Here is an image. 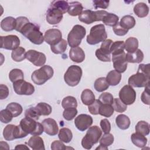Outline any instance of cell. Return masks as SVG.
Here are the masks:
<instances>
[{
    "label": "cell",
    "instance_id": "d590c367",
    "mask_svg": "<svg viewBox=\"0 0 150 150\" xmlns=\"http://www.w3.org/2000/svg\"><path fill=\"white\" fill-rule=\"evenodd\" d=\"M118 16L112 13H107L103 18V22L109 26L114 27L118 22Z\"/></svg>",
    "mask_w": 150,
    "mask_h": 150
},
{
    "label": "cell",
    "instance_id": "f907efd6",
    "mask_svg": "<svg viewBox=\"0 0 150 150\" xmlns=\"http://www.w3.org/2000/svg\"><path fill=\"white\" fill-rule=\"evenodd\" d=\"M102 104H112L113 102V96L110 93H102L98 97V99Z\"/></svg>",
    "mask_w": 150,
    "mask_h": 150
},
{
    "label": "cell",
    "instance_id": "d6986e66",
    "mask_svg": "<svg viewBox=\"0 0 150 150\" xmlns=\"http://www.w3.org/2000/svg\"><path fill=\"white\" fill-rule=\"evenodd\" d=\"M112 60L113 62V66L116 71L119 73H124L127 68V62L125 59V52L112 56Z\"/></svg>",
    "mask_w": 150,
    "mask_h": 150
},
{
    "label": "cell",
    "instance_id": "30bf717a",
    "mask_svg": "<svg viewBox=\"0 0 150 150\" xmlns=\"http://www.w3.org/2000/svg\"><path fill=\"white\" fill-rule=\"evenodd\" d=\"M13 87L15 92L18 95L29 96L32 95L35 91L34 86L23 79L13 83Z\"/></svg>",
    "mask_w": 150,
    "mask_h": 150
},
{
    "label": "cell",
    "instance_id": "f5cc1de1",
    "mask_svg": "<svg viewBox=\"0 0 150 150\" xmlns=\"http://www.w3.org/2000/svg\"><path fill=\"white\" fill-rule=\"evenodd\" d=\"M101 104L102 103L98 100H95V101L88 107L89 112L93 115L98 114L99 110Z\"/></svg>",
    "mask_w": 150,
    "mask_h": 150
},
{
    "label": "cell",
    "instance_id": "d6a6232c",
    "mask_svg": "<svg viewBox=\"0 0 150 150\" xmlns=\"http://www.w3.org/2000/svg\"><path fill=\"white\" fill-rule=\"evenodd\" d=\"M26 50L23 47H18L12 50L11 53V57L15 62H21L26 59Z\"/></svg>",
    "mask_w": 150,
    "mask_h": 150
},
{
    "label": "cell",
    "instance_id": "b9f144b4",
    "mask_svg": "<svg viewBox=\"0 0 150 150\" xmlns=\"http://www.w3.org/2000/svg\"><path fill=\"white\" fill-rule=\"evenodd\" d=\"M40 115H49L52 112V107L46 103H39L36 105Z\"/></svg>",
    "mask_w": 150,
    "mask_h": 150
},
{
    "label": "cell",
    "instance_id": "44dd1931",
    "mask_svg": "<svg viewBox=\"0 0 150 150\" xmlns=\"http://www.w3.org/2000/svg\"><path fill=\"white\" fill-rule=\"evenodd\" d=\"M69 57L74 62L81 63L85 59V53L80 47H71L69 51Z\"/></svg>",
    "mask_w": 150,
    "mask_h": 150
},
{
    "label": "cell",
    "instance_id": "7c38bea8",
    "mask_svg": "<svg viewBox=\"0 0 150 150\" xmlns=\"http://www.w3.org/2000/svg\"><path fill=\"white\" fill-rule=\"evenodd\" d=\"M128 83L132 87H144L149 83V76L137 71L136 74L129 77Z\"/></svg>",
    "mask_w": 150,
    "mask_h": 150
},
{
    "label": "cell",
    "instance_id": "94428289",
    "mask_svg": "<svg viewBox=\"0 0 150 150\" xmlns=\"http://www.w3.org/2000/svg\"><path fill=\"white\" fill-rule=\"evenodd\" d=\"M51 149L52 150L57 149H66V147L62 141H54L51 144Z\"/></svg>",
    "mask_w": 150,
    "mask_h": 150
},
{
    "label": "cell",
    "instance_id": "681fc988",
    "mask_svg": "<svg viewBox=\"0 0 150 150\" xmlns=\"http://www.w3.org/2000/svg\"><path fill=\"white\" fill-rule=\"evenodd\" d=\"M25 117H28L33 120H35L36 121L38 120L39 118V117L40 116L36 107H30L27 109L25 111Z\"/></svg>",
    "mask_w": 150,
    "mask_h": 150
},
{
    "label": "cell",
    "instance_id": "9a60e30c",
    "mask_svg": "<svg viewBox=\"0 0 150 150\" xmlns=\"http://www.w3.org/2000/svg\"><path fill=\"white\" fill-rule=\"evenodd\" d=\"M63 14L60 9L50 5L46 12V21L50 25L58 24L62 20Z\"/></svg>",
    "mask_w": 150,
    "mask_h": 150
},
{
    "label": "cell",
    "instance_id": "11a10c76",
    "mask_svg": "<svg viewBox=\"0 0 150 150\" xmlns=\"http://www.w3.org/2000/svg\"><path fill=\"white\" fill-rule=\"evenodd\" d=\"M149 83L145 87V90L142 92V94H141V100L142 101L147 105L149 104V94H150V91H149Z\"/></svg>",
    "mask_w": 150,
    "mask_h": 150
},
{
    "label": "cell",
    "instance_id": "c3c4849f",
    "mask_svg": "<svg viewBox=\"0 0 150 150\" xmlns=\"http://www.w3.org/2000/svg\"><path fill=\"white\" fill-rule=\"evenodd\" d=\"M13 116L12 114L6 108L2 110L0 112V119L2 123H8L11 122L13 118Z\"/></svg>",
    "mask_w": 150,
    "mask_h": 150
},
{
    "label": "cell",
    "instance_id": "52a82bcc",
    "mask_svg": "<svg viewBox=\"0 0 150 150\" xmlns=\"http://www.w3.org/2000/svg\"><path fill=\"white\" fill-rule=\"evenodd\" d=\"M86 33V30L84 27L80 25H74L67 36L69 45L71 47L78 46L84 38Z\"/></svg>",
    "mask_w": 150,
    "mask_h": 150
},
{
    "label": "cell",
    "instance_id": "7402d4cb",
    "mask_svg": "<svg viewBox=\"0 0 150 150\" xmlns=\"http://www.w3.org/2000/svg\"><path fill=\"white\" fill-rule=\"evenodd\" d=\"M28 145L34 150H45L43 140L39 135H32L28 142Z\"/></svg>",
    "mask_w": 150,
    "mask_h": 150
},
{
    "label": "cell",
    "instance_id": "f1b7e54d",
    "mask_svg": "<svg viewBox=\"0 0 150 150\" xmlns=\"http://www.w3.org/2000/svg\"><path fill=\"white\" fill-rule=\"evenodd\" d=\"M115 122L117 127L121 129H127L129 128L131 122L128 116L125 114H120L115 118Z\"/></svg>",
    "mask_w": 150,
    "mask_h": 150
},
{
    "label": "cell",
    "instance_id": "f6af8a7d",
    "mask_svg": "<svg viewBox=\"0 0 150 150\" xmlns=\"http://www.w3.org/2000/svg\"><path fill=\"white\" fill-rule=\"evenodd\" d=\"M112 104L114 110L118 112H123L127 108V105L125 104L120 98H114Z\"/></svg>",
    "mask_w": 150,
    "mask_h": 150
},
{
    "label": "cell",
    "instance_id": "60d3db41",
    "mask_svg": "<svg viewBox=\"0 0 150 150\" xmlns=\"http://www.w3.org/2000/svg\"><path fill=\"white\" fill-rule=\"evenodd\" d=\"M62 106L64 109L67 108H76L77 102L75 97L73 96H67L62 101Z\"/></svg>",
    "mask_w": 150,
    "mask_h": 150
},
{
    "label": "cell",
    "instance_id": "277c9868",
    "mask_svg": "<svg viewBox=\"0 0 150 150\" xmlns=\"http://www.w3.org/2000/svg\"><path fill=\"white\" fill-rule=\"evenodd\" d=\"M53 73L54 71L51 66L44 65L32 73L31 79L36 84L42 85L52 77Z\"/></svg>",
    "mask_w": 150,
    "mask_h": 150
},
{
    "label": "cell",
    "instance_id": "6f0895ef",
    "mask_svg": "<svg viewBox=\"0 0 150 150\" xmlns=\"http://www.w3.org/2000/svg\"><path fill=\"white\" fill-rule=\"evenodd\" d=\"M93 6L95 8V9L98 8H101V9H106L110 1H97L95 0L93 1Z\"/></svg>",
    "mask_w": 150,
    "mask_h": 150
},
{
    "label": "cell",
    "instance_id": "7bdbcfd3",
    "mask_svg": "<svg viewBox=\"0 0 150 150\" xmlns=\"http://www.w3.org/2000/svg\"><path fill=\"white\" fill-rule=\"evenodd\" d=\"M114 113V108L111 104H102L99 110V114L105 117H110Z\"/></svg>",
    "mask_w": 150,
    "mask_h": 150
},
{
    "label": "cell",
    "instance_id": "db71d44e",
    "mask_svg": "<svg viewBox=\"0 0 150 150\" xmlns=\"http://www.w3.org/2000/svg\"><path fill=\"white\" fill-rule=\"evenodd\" d=\"M29 22L28 19L25 16H19L16 18V27L15 30L19 32H21L24 26Z\"/></svg>",
    "mask_w": 150,
    "mask_h": 150
},
{
    "label": "cell",
    "instance_id": "1f68e13d",
    "mask_svg": "<svg viewBox=\"0 0 150 150\" xmlns=\"http://www.w3.org/2000/svg\"><path fill=\"white\" fill-rule=\"evenodd\" d=\"M119 23L121 26H122L123 28L129 30L135 26L136 22L132 16L125 15L121 18Z\"/></svg>",
    "mask_w": 150,
    "mask_h": 150
},
{
    "label": "cell",
    "instance_id": "bcb514c9",
    "mask_svg": "<svg viewBox=\"0 0 150 150\" xmlns=\"http://www.w3.org/2000/svg\"><path fill=\"white\" fill-rule=\"evenodd\" d=\"M114 139V138L112 134H110V132L105 134L103 135V136L99 141L100 145L105 147H108L113 143Z\"/></svg>",
    "mask_w": 150,
    "mask_h": 150
},
{
    "label": "cell",
    "instance_id": "be15d7a7",
    "mask_svg": "<svg viewBox=\"0 0 150 150\" xmlns=\"http://www.w3.org/2000/svg\"><path fill=\"white\" fill-rule=\"evenodd\" d=\"M15 149H28V150L29 149L28 147H27L25 145H23V144L18 145L17 146H15Z\"/></svg>",
    "mask_w": 150,
    "mask_h": 150
},
{
    "label": "cell",
    "instance_id": "2e32d148",
    "mask_svg": "<svg viewBox=\"0 0 150 150\" xmlns=\"http://www.w3.org/2000/svg\"><path fill=\"white\" fill-rule=\"evenodd\" d=\"M26 58L36 66H44L46 60V57L44 53L35 50H29L26 52Z\"/></svg>",
    "mask_w": 150,
    "mask_h": 150
},
{
    "label": "cell",
    "instance_id": "ffe728a7",
    "mask_svg": "<svg viewBox=\"0 0 150 150\" xmlns=\"http://www.w3.org/2000/svg\"><path fill=\"white\" fill-rule=\"evenodd\" d=\"M42 124L43 127L44 131L47 134L54 136L57 134L59 127L57 122L54 119L50 118L45 119L42 121Z\"/></svg>",
    "mask_w": 150,
    "mask_h": 150
},
{
    "label": "cell",
    "instance_id": "836d02e7",
    "mask_svg": "<svg viewBox=\"0 0 150 150\" xmlns=\"http://www.w3.org/2000/svg\"><path fill=\"white\" fill-rule=\"evenodd\" d=\"M58 137L62 142L69 143L72 139L73 134L70 129L67 128H62L59 132Z\"/></svg>",
    "mask_w": 150,
    "mask_h": 150
},
{
    "label": "cell",
    "instance_id": "7a4b0ae2",
    "mask_svg": "<svg viewBox=\"0 0 150 150\" xmlns=\"http://www.w3.org/2000/svg\"><path fill=\"white\" fill-rule=\"evenodd\" d=\"M101 135L102 131L98 126L90 127L86 135L81 140L82 146L87 149H91L94 144L98 142Z\"/></svg>",
    "mask_w": 150,
    "mask_h": 150
},
{
    "label": "cell",
    "instance_id": "74e56055",
    "mask_svg": "<svg viewBox=\"0 0 150 150\" xmlns=\"http://www.w3.org/2000/svg\"><path fill=\"white\" fill-rule=\"evenodd\" d=\"M67 42L64 39H62L57 44L53 46H50V49L53 53L55 54H61L66 51L67 49Z\"/></svg>",
    "mask_w": 150,
    "mask_h": 150
},
{
    "label": "cell",
    "instance_id": "83f0119b",
    "mask_svg": "<svg viewBox=\"0 0 150 150\" xmlns=\"http://www.w3.org/2000/svg\"><path fill=\"white\" fill-rule=\"evenodd\" d=\"M83 7L81 3L77 1L71 2L69 4V8L67 12L71 16L80 15L83 12Z\"/></svg>",
    "mask_w": 150,
    "mask_h": 150
},
{
    "label": "cell",
    "instance_id": "680465c9",
    "mask_svg": "<svg viewBox=\"0 0 150 150\" xmlns=\"http://www.w3.org/2000/svg\"><path fill=\"white\" fill-rule=\"evenodd\" d=\"M100 127L102 131L105 133H109L111 130V124L107 119L101 120L100 121Z\"/></svg>",
    "mask_w": 150,
    "mask_h": 150
},
{
    "label": "cell",
    "instance_id": "7dc6e473",
    "mask_svg": "<svg viewBox=\"0 0 150 150\" xmlns=\"http://www.w3.org/2000/svg\"><path fill=\"white\" fill-rule=\"evenodd\" d=\"M77 110L76 108H67L64 109L63 112L64 118L67 121L72 120L77 115Z\"/></svg>",
    "mask_w": 150,
    "mask_h": 150
},
{
    "label": "cell",
    "instance_id": "4dcf8cb0",
    "mask_svg": "<svg viewBox=\"0 0 150 150\" xmlns=\"http://www.w3.org/2000/svg\"><path fill=\"white\" fill-rule=\"evenodd\" d=\"M138 47V40L137 38L130 37L128 38L124 43V48L128 53L135 52Z\"/></svg>",
    "mask_w": 150,
    "mask_h": 150
},
{
    "label": "cell",
    "instance_id": "91938a15",
    "mask_svg": "<svg viewBox=\"0 0 150 150\" xmlns=\"http://www.w3.org/2000/svg\"><path fill=\"white\" fill-rule=\"evenodd\" d=\"M9 95L8 87L4 84L0 85V99L4 100L8 97Z\"/></svg>",
    "mask_w": 150,
    "mask_h": 150
},
{
    "label": "cell",
    "instance_id": "603a6c76",
    "mask_svg": "<svg viewBox=\"0 0 150 150\" xmlns=\"http://www.w3.org/2000/svg\"><path fill=\"white\" fill-rule=\"evenodd\" d=\"M125 59L129 63H139L144 59V53L140 49H137L133 53H127L125 54Z\"/></svg>",
    "mask_w": 150,
    "mask_h": 150
},
{
    "label": "cell",
    "instance_id": "8d00e7d4",
    "mask_svg": "<svg viewBox=\"0 0 150 150\" xmlns=\"http://www.w3.org/2000/svg\"><path fill=\"white\" fill-rule=\"evenodd\" d=\"M135 131L136 132L139 133L144 136L147 135L149 133V125L145 121H140L135 125Z\"/></svg>",
    "mask_w": 150,
    "mask_h": 150
},
{
    "label": "cell",
    "instance_id": "4316f807",
    "mask_svg": "<svg viewBox=\"0 0 150 150\" xmlns=\"http://www.w3.org/2000/svg\"><path fill=\"white\" fill-rule=\"evenodd\" d=\"M134 12L139 18H144L149 13V7L144 2L137 4L134 7Z\"/></svg>",
    "mask_w": 150,
    "mask_h": 150
},
{
    "label": "cell",
    "instance_id": "816d5d0a",
    "mask_svg": "<svg viewBox=\"0 0 150 150\" xmlns=\"http://www.w3.org/2000/svg\"><path fill=\"white\" fill-rule=\"evenodd\" d=\"M51 5L60 9L63 13L67 12L69 8V4L65 1H54L52 2Z\"/></svg>",
    "mask_w": 150,
    "mask_h": 150
},
{
    "label": "cell",
    "instance_id": "6125c7cd",
    "mask_svg": "<svg viewBox=\"0 0 150 150\" xmlns=\"http://www.w3.org/2000/svg\"><path fill=\"white\" fill-rule=\"evenodd\" d=\"M139 71L142 72L147 76H150L149 74V64H140L138 66V70Z\"/></svg>",
    "mask_w": 150,
    "mask_h": 150
},
{
    "label": "cell",
    "instance_id": "ba28073f",
    "mask_svg": "<svg viewBox=\"0 0 150 150\" xmlns=\"http://www.w3.org/2000/svg\"><path fill=\"white\" fill-rule=\"evenodd\" d=\"M108 12L105 11L100 10L93 11L91 10H85L79 15V19L86 24H91L96 21H101Z\"/></svg>",
    "mask_w": 150,
    "mask_h": 150
},
{
    "label": "cell",
    "instance_id": "f546056e",
    "mask_svg": "<svg viewBox=\"0 0 150 150\" xmlns=\"http://www.w3.org/2000/svg\"><path fill=\"white\" fill-rule=\"evenodd\" d=\"M82 103L86 105H89L95 101V96L93 91L90 89L84 90L81 94Z\"/></svg>",
    "mask_w": 150,
    "mask_h": 150
},
{
    "label": "cell",
    "instance_id": "cb8c5ba5",
    "mask_svg": "<svg viewBox=\"0 0 150 150\" xmlns=\"http://www.w3.org/2000/svg\"><path fill=\"white\" fill-rule=\"evenodd\" d=\"M16 19L12 16H8L4 18L1 22V28L6 32H9L15 29Z\"/></svg>",
    "mask_w": 150,
    "mask_h": 150
},
{
    "label": "cell",
    "instance_id": "6da1fadb",
    "mask_svg": "<svg viewBox=\"0 0 150 150\" xmlns=\"http://www.w3.org/2000/svg\"><path fill=\"white\" fill-rule=\"evenodd\" d=\"M20 33L35 45H40L44 41V36L39 30V26L33 23H26Z\"/></svg>",
    "mask_w": 150,
    "mask_h": 150
},
{
    "label": "cell",
    "instance_id": "e7e4bbea",
    "mask_svg": "<svg viewBox=\"0 0 150 150\" xmlns=\"http://www.w3.org/2000/svg\"><path fill=\"white\" fill-rule=\"evenodd\" d=\"M108 149V147H105V146L100 145V146H98L96 149Z\"/></svg>",
    "mask_w": 150,
    "mask_h": 150
},
{
    "label": "cell",
    "instance_id": "d4e9b609",
    "mask_svg": "<svg viewBox=\"0 0 150 150\" xmlns=\"http://www.w3.org/2000/svg\"><path fill=\"white\" fill-rule=\"evenodd\" d=\"M105 79L109 85L115 86L120 83L121 79V75L120 73L115 70H113L107 74Z\"/></svg>",
    "mask_w": 150,
    "mask_h": 150
},
{
    "label": "cell",
    "instance_id": "ac0fdd59",
    "mask_svg": "<svg viewBox=\"0 0 150 150\" xmlns=\"http://www.w3.org/2000/svg\"><path fill=\"white\" fill-rule=\"evenodd\" d=\"M93 124L92 117L87 114H81L79 115L74 120L76 128L80 131H84L88 128Z\"/></svg>",
    "mask_w": 150,
    "mask_h": 150
},
{
    "label": "cell",
    "instance_id": "3957f363",
    "mask_svg": "<svg viewBox=\"0 0 150 150\" xmlns=\"http://www.w3.org/2000/svg\"><path fill=\"white\" fill-rule=\"evenodd\" d=\"M107 37L105 26L103 24H98L93 26L87 36V42L91 45H94L104 42Z\"/></svg>",
    "mask_w": 150,
    "mask_h": 150
},
{
    "label": "cell",
    "instance_id": "ee69618b",
    "mask_svg": "<svg viewBox=\"0 0 150 150\" xmlns=\"http://www.w3.org/2000/svg\"><path fill=\"white\" fill-rule=\"evenodd\" d=\"M9 78L11 81L14 83L19 80L24 79L23 71L19 69H14L11 70L9 73Z\"/></svg>",
    "mask_w": 150,
    "mask_h": 150
},
{
    "label": "cell",
    "instance_id": "8fae6325",
    "mask_svg": "<svg viewBox=\"0 0 150 150\" xmlns=\"http://www.w3.org/2000/svg\"><path fill=\"white\" fill-rule=\"evenodd\" d=\"M113 42L111 39H106L103 42L100 48L96 51L97 58L102 62H111L110 47Z\"/></svg>",
    "mask_w": 150,
    "mask_h": 150
},
{
    "label": "cell",
    "instance_id": "5bb4252c",
    "mask_svg": "<svg viewBox=\"0 0 150 150\" xmlns=\"http://www.w3.org/2000/svg\"><path fill=\"white\" fill-rule=\"evenodd\" d=\"M1 47L7 50H13L19 47L20 39L16 35H10L7 36H1Z\"/></svg>",
    "mask_w": 150,
    "mask_h": 150
},
{
    "label": "cell",
    "instance_id": "484cf974",
    "mask_svg": "<svg viewBox=\"0 0 150 150\" xmlns=\"http://www.w3.org/2000/svg\"><path fill=\"white\" fill-rule=\"evenodd\" d=\"M132 142L139 148H144L147 144V138L143 135L135 132L133 133L131 136Z\"/></svg>",
    "mask_w": 150,
    "mask_h": 150
},
{
    "label": "cell",
    "instance_id": "8992f818",
    "mask_svg": "<svg viewBox=\"0 0 150 150\" xmlns=\"http://www.w3.org/2000/svg\"><path fill=\"white\" fill-rule=\"evenodd\" d=\"M82 76V69L77 65H71L67 69L64 73V79L66 83L69 86H77Z\"/></svg>",
    "mask_w": 150,
    "mask_h": 150
},
{
    "label": "cell",
    "instance_id": "e575fe53",
    "mask_svg": "<svg viewBox=\"0 0 150 150\" xmlns=\"http://www.w3.org/2000/svg\"><path fill=\"white\" fill-rule=\"evenodd\" d=\"M124 41H115L112 43L110 52L112 56L121 54L124 52Z\"/></svg>",
    "mask_w": 150,
    "mask_h": 150
},
{
    "label": "cell",
    "instance_id": "9c48e42d",
    "mask_svg": "<svg viewBox=\"0 0 150 150\" xmlns=\"http://www.w3.org/2000/svg\"><path fill=\"white\" fill-rule=\"evenodd\" d=\"M28 134L22 129L20 125L9 124L5 127L3 131L4 138L6 141H12L15 139L22 138L25 137Z\"/></svg>",
    "mask_w": 150,
    "mask_h": 150
},
{
    "label": "cell",
    "instance_id": "ab89813d",
    "mask_svg": "<svg viewBox=\"0 0 150 150\" xmlns=\"http://www.w3.org/2000/svg\"><path fill=\"white\" fill-rule=\"evenodd\" d=\"M13 115V117H16L21 114L23 109L22 106L17 103H11L6 107Z\"/></svg>",
    "mask_w": 150,
    "mask_h": 150
},
{
    "label": "cell",
    "instance_id": "5b68a950",
    "mask_svg": "<svg viewBox=\"0 0 150 150\" xmlns=\"http://www.w3.org/2000/svg\"><path fill=\"white\" fill-rule=\"evenodd\" d=\"M19 125L25 132L28 134H30L32 135H40L44 131L42 124L28 117L22 119Z\"/></svg>",
    "mask_w": 150,
    "mask_h": 150
},
{
    "label": "cell",
    "instance_id": "e0dca14e",
    "mask_svg": "<svg viewBox=\"0 0 150 150\" xmlns=\"http://www.w3.org/2000/svg\"><path fill=\"white\" fill-rule=\"evenodd\" d=\"M62 34L57 29H50L47 30L44 35L45 41L50 46L54 45L62 39Z\"/></svg>",
    "mask_w": 150,
    "mask_h": 150
},
{
    "label": "cell",
    "instance_id": "f35d334b",
    "mask_svg": "<svg viewBox=\"0 0 150 150\" xmlns=\"http://www.w3.org/2000/svg\"><path fill=\"white\" fill-rule=\"evenodd\" d=\"M94 86L96 91L98 92H102L108 89L109 87V84L105 77H100L95 81Z\"/></svg>",
    "mask_w": 150,
    "mask_h": 150
},
{
    "label": "cell",
    "instance_id": "4fadbf2b",
    "mask_svg": "<svg viewBox=\"0 0 150 150\" xmlns=\"http://www.w3.org/2000/svg\"><path fill=\"white\" fill-rule=\"evenodd\" d=\"M120 99L125 104H132L136 99V92L129 85L124 86L119 92Z\"/></svg>",
    "mask_w": 150,
    "mask_h": 150
},
{
    "label": "cell",
    "instance_id": "9f6ffc18",
    "mask_svg": "<svg viewBox=\"0 0 150 150\" xmlns=\"http://www.w3.org/2000/svg\"><path fill=\"white\" fill-rule=\"evenodd\" d=\"M113 31L114 33L118 36H124L128 33V30L123 28L122 26H121L120 23L118 22L113 27Z\"/></svg>",
    "mask_w": 150,
    "mask_h": 150
}]
</instances>
